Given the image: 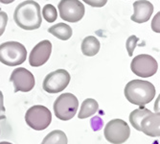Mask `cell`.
I'll list each match as a JSON object with an SVG mask.
<instances>
[{
	"label": "cell",
	"instance_id": "12",
	"mask_svg": "<svg viewBox=\"0 0 160 144\" xmlns=\"http://www.w3.org/2000/svg\"><path fill=\"white\" fill-rule=\"evenodd\" d=\"M52 53V43L45 39L41 40L32 49L29 56V64L33 67H38L47 63Z\"/></svg>",
	"mask_w": 160,
	"mask_h": 144
},
{
	"label": "cell",
	"instance_id": "3",
	"mask_svg": "<svg viewBox=\"0 0 160 144\" xmlns=\"http://www.w3.org/2000/svg\"><path fill=\"white\" fill-rule=\"evenodd\" d=\"M124 93L129 103L144 107L152 102L155 96L156 90L151 82L132 80L126 85Z\"/></svg>",
	"mask_w": 160,
	"mask_h": 144
},
{
	"label": "cell",
	"instance_id": "21",
	"mask_svg": "<svg viewBox=\"0 0 160 144\" xmlns=\"http://www.w3.org/2000/svg\"><path fill=\"white\" fill-rule=\"evenodd\" d=\"M83 2H85L87 5H89L91 7H94V8H102L104 7L108 0H82Z\"/></svg>",
	"mask_w": 160,
	"mask_h": 144
},
{
	"label": "cell",
	"instance_id": "9",
	"mask_svg": "<svg viewBox=\"0 0 160 144\" xmlns=\"http://www.w3.org/2000/svg\"><path fill=\"white\" fill-rule=\"evenodd\" d=\"M70 74L65 69H58L49 73L43 81L42 88L48 93H59L64 90L70 83Z\"/></svg>",
	"mask_w": 160,
	"mask_h": 144
},
{
	"label": "cell",
	"instance_id": "16",
	"mask_svg": "<svg viewBox=\"0 0 160 144\" xmlns=\"http://www.w3.org/2000/svg\"><path fill=\"white\" fill-rule=\"evenodd\" d=\"M98 110H99V104L97 101L92 98H87L83 101L81 106L78 117L80 119L90 117L91 115L95 114L98 111Z\"/></svg>",
	"mask_w": 160,
	"mask_h": 144
},
{
	"label": "cell",
	"instance_id": "20",
	"mask_svg": "<svg viewBox=\"0 0 160 144\" xmlns=\"http://www.w3.org/2000/svg\"><path fill=\"white\" fill-rule=\"evenodd\" d=\"M7 23H8V14L5 12L0 11V37L5 32Z\"/></svg>",
	"mask_w": 160,
	"mask_h": 144
},
{
	"label": "cell",
	"instance_id": "7",
	"mask_svg": "<svg viewBox=\"0 0 160 144\" xmlns=\"http://www.w3.org/2000/svg\"><path fill=\"white\" fill-rule=\"evenodd\" d=\"M104 135L108 142L112 144H122L128 139L130 129L126 121L116 118L110 120L106 125Z\"/></svg>",
	"mask_w": 160,
	"mask_h": 144
},
{
	"label": "cell",
	"instance_id": "22",
	"mask_svg": "<svg viewBox=\"0 0 160 144\" xmlns=\"http://www.w3.org/2000/svg\"><path fill=\"white\" fill-rule=\"evenodd\" d=\"M5 107H4V96L2 91L0 90V120L5 119Z\"/></svg>",
	"mask_w": 160,
	"mask_h": 144
},
{
	"label": "cell",
	"instance_id": "26",
	"mask_svg": "<svg viewBox=\"0 0 160 144\" xmlns=\"http://www.w3.org/2000/svg\"><path fill=\"white\" fill-rule=\"evenodd\" d=\"M0 144H12V143L8 142V141H1V142H0Z\"/></svg>",
	"mask_w": 160,
	"mask_h": 144
},
{
	"label": "cell",
	"instance_id": "18",
	"mask_svg": "<svg viewBox=\"0 0 160 144\" xmlns=\"http://www.w3.org/2000/svg\"><path fill=\"white\" fill-rule=\"evenodd\" d=\"M42 18L47 22L53 23L58 18V12L57 9L52 4H47L42 9Z\"/></svg>",
	"mask_w": 160,
	"mask_h": 144
},
{
	"label": "cell",
	"instance_id": "11",
	"mask_svg": "<svg viewBox=\"0 0 160 144\" xmlns=\"http://www.w3.org/2000/svg\"><path fill=\"white\" fill-rule=\"evenodd\" d=\"M10 81L13 85L14 92L31 91L36 84L34 75L24 67H18L14 69L11 74Z\"/></svg>",
	"mask_w": 160,
	"mask_h": 144
},
{
	"label": "cell",
	"instance_id": "4",
	"mask_svg": "<svg viewBox=\"0 0 160 144\" xmlns=\"http://www.w3.org/2000/svg\"><path fill=\"white\" fill-rule=\"evenodd\" d=\"M27 58L25 46L18 41H7L0 44V62L8 66L23 64Z\"/></svg>",
	"mask_w": 160,
	"mask_h": 144
},
{
	"label": "cell",
	"instance_id": "5",
	"mask_svg": "<svg viewBox=\"0 0 160 144\" xmlns=\"http://www.w3.org/2000/svg\"><path fill=\"white\" fill-rule=\"evenodd\" d=\"M79 101L72 93H63L58 97L54 103V112L57 118L62 121L72 119L78 111Z\"/></svg>",
	"mask_w": 160,
	"mask_h": 144
},
{
	"label": "cell",
	"instance_id": "24",
	"mask_svg": "<svg viewBox=\"0 0 160 144\" xmlns=\"http://www.w3.org/2000/svg\"><path fill=\"white\" fill-rule=\"evenodd\" d=\"M102 124H103V122H102V120L100 119V117H94V118L91 120V125H92V127H93V130H94V131L100 130L101 127H102Z\"/></svg>",
	"mask_w": 160,
	"mask_h": 144
},
{
	"label": "cell",
	"instance_id": "19",
	"mask_svg": "<svg viewBox=\"0 0 160 144\" xmlns=\"http://www.w3.org/2000/svg\"><path fill=\"white\" fill-rule=\"evenodd\" d=\"M139 39L136 37V36H130L128 40H127V43H126V48L128 50V56H132L133 54V51L137 45V42H138Z\"/></svg>",
	"mask_w": 160,
	"mask_h": 144
},
{
	"label": "cell",
	"instance_id": "17",
	"mask_svg": "<svg viewBox=\"0 0 160 144\" xmlns=\"http://www.w3.org/2000/svg\"><path fill=\"white\" fill-rule=\"evenodd\" d=\"M68 139L64 132L61 130H55L49 133L43 138L41 144H67Z\"/></svg>",
	"mask_w": 160,
	"mask_h": 144
},
{
	"label": "cell",
	"instance_id": "2",
	"mask_svg": "<svg viewBox=\"0 0 160 144\" xmlns=\"http://www.w3.org/2000/svg\"><path fill=\"white\" fill-rule=\"evenodd\" d=\"M129 122L137 131L146 136L156 137L160 136V114L152 112L150 110L140 107L129 114Z\"/></svg>",
	"mask_w": 160,
	"mask_h": 144
},
{
	"label": "cell",
	"instance_id": "6",
	"mask_svg": "<svg viewBox=\"0 0 160 144\" xmlns=\"http://www.w3.org/2000/svg\"><path fill=\"white\" fill-rule=\"evenodd\" d=\"M25 121L27 125L36 131H42L48 128L52 121V113L44 106L36 105L26 111Z\"/></svg>",
	"mask_w": 160,
	"mask_h": 144
},
{
	"label": "cell",
	"instance_id": "1",
	"mask_svg": "<svg viewBox=\"0 0 160 144\" xmlns=\"http://www.w3.org/2000/svg\"><path fill=\"white\" fill-rule=\"evenodd\" d=\"M13 19L21 29L27 31L37 30L41 25V10L38 3L34 0L21 2L14 10Z\"/></svg>",
	"mask_w": 160,
	"mask_h": 144
},
{
	"label": "cell",
	"instance_id": "13",
	"mask_svg": "<svg viewBox=\"0 0 160 144\" xmlns=\"http://www.w3.org/2000/svg\"><path fill=\"white\" fill-rule=\"evenodd\" d=\"M133 9L134 13L130 19L136 23H145L152 17L153 5L147 0H138L133 3Z\"/></svg>",
	"mask_w": 160,
	"mask_h": 144
},
{
	"label": "cell",
	"instance_id": "8",
	"mask_svg": "<svg viewBox=\"0 0 160 144\" xmlns=\"http://www.w3.org/2000/svg\"><path fill=\"white\" fill-rule=\"evenodd\" d=\"M130 68L135 75L141 78H149L157 72L158 64L153 57L147 54H141L133 58L130 64Z\"/></svg>",
	"mask_w": 160,
	"mask_h": 144
},
{
	"label": "cell",
	"instance_id": "15",
	"mask_svg": "<svg viewBox=\"0 0 160 144\" xmlns=\"http://www.w3.org/2000/svg\"><path fill=\"white\" fill-rule=\"evenodd\" d=\"M48 32L56 38L60 39L61 40H68L72 37V34H73L72 28L62 22L51 26L48 29Z\"/></svg>",
	"mask_w": 160,
	"mask_h": 144
},
{
	"label": "cell",
	"instance_id": "14",
	"mask_svg": "<svg viewBox=\"0 0 160 144\" xmlns=\"http://www.w3.org/2000/svg\"><path fill=\"white\" fill-rule=\"evenodd\" d=\"M82 52L84 56L87 57H93L95 56L100 48H101V44L99 39L94 37V36H88L84 38V39L82 42Z\"/></svg>",
	"mask_w": 160,
	"mask_h": 144
},
{
	"label": "cell",
	"instance_id": "10",
	"mask_svg": "<svg viewBox=\"0 0 160 144\" xmlns=\"http://www.w3.org/2000/svg\"><path fill=\"white\" fill-rule=\"evenodd\" d=\"M58 9L60 17L63 20L72 23L80 21L85 13V8L80 0H61Z\"/></svg>",
	"mask_w": 160,
	"mask_h": 144
},
{
	"label": "cell",
	"instance_id": "25",
	"mask_svg": "<svg viewBox=\"0 0 160 144\" xmlns=\"http://www.w3.org/2000/svg\"><path fill=\"white\" fill-rule=\"evenodd\" d=\"M14 0H0V2L2 4H10V3H12Z\"/></svg>",
	"mask_w": 160,
	"mask_h": 144
},
{
	"label": "cell",
	"instance_id": "23",
	"mask_svg": "<svg viewBox=\"0 0 160 144\" xmlns=\"http://www.w3.org/2000/svg\"><path fill=\"white\" fill-rule=\"evenodd\" d=\"M159 16H160V13H157L155 14V17L152 22V30L156 33H159L160 32V29H159Z\"/></svg>",
	"mask_w": 160,
	"mask_h": 144
}]
</instances>
